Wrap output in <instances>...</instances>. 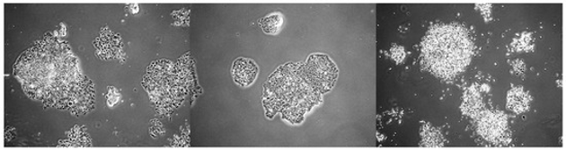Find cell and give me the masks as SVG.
<instances>
[{
    "label": "cell",
    "instance_id": "obj_1",
    "mask_svg": "<svg viewBox=\"0 0 566 150\" xmlns=\"http://www.w3.org/2000/svg\"><path fill=\"white\" fill-rule=\"evenodd\" d=\"M15 74L27 95L49 106L75 114L93 106L94 91L66 44L41 42L31 49L19 58Z\"/></svg>",
    "mask_w": 566,
    "mask_h": 150
},
{
    "label": "cell",
    "instance_id": "obj_2",
    "mask_svg": "<svg viewBox=\"0 0 566 150\" xmlns=\"http://www.w3.org/2000/svg\"><path fill=\"white\" fill-rule=\"evenodd\" d=\"M473 49V40L464 28L456 25L438 27L423 41L424 64L437 75H455L469 66Z\"/></svg>",
    "mask_w": 566,
    "mask_h": 150
},
{
    "label": "cell",
    "instance_id": "obj_3",
    "mask_svg": "<svg viewBox=\"0 0 566 150\" xmlns=\"http://www.w3.org/2000/svg\"><path fill=\"white\" fill-rule=\"evenodd\" d=\"M318 101L320 94L304 80L301 68L291 64L279 69L266 85L265 105L268 113L272 110L269 118L281 110L287 119L300 123L304 113Z\"/></svg>",
    "mask_w": 566,
    "mask_h": 150
},
{
    "label": "cell",
    "instance_id": "obj_4",
    "mask_svg": "<svg viewBox=\"0 0 566 150\" xmlns=\"http://www.w3.org/2000/svg\"><path fill=\"white\" fill-rule=\"evenodd\" d=\"M143 85L159 110L172 109L179 100L174 66L167 61L155 62L147 68Z\"/></svg>",
    "mask_w": 566,
    "mask_h": 150
},
{
    "label": "cell",
    "instance_id": "obj_5",
    "mask_svg": "<svg viewBox=\"0 0 566 150\" xmlns=\"http://www.w3.org/2000/svg\"><path fill=\"white\" fill-rule=\"evenodd\" d=\"M301 75L317 92L327 93L334 87L338 71L328 56L313 55L301 67Z\"/></svg>",
    "mask_w": 566,
    "mask_h": 150
},
{
    "label": "cell",
    "instance_id": "obj_6",
    "mask_svg": "<svg viewBox=\"0 0 566 150\" xmlns=\"http://www.w3.org/2000/svg\"><path fill=\"white\" fill-rule=\"evenodd\" d=\"M481 133L488 140L498 143L506 136V121L497 114H488L481 120Z\"/></svg>",
    "mask_w": 566,
    "mask_h": 150
},
{
    "label": "cell",
    "instance_id": "obj_7",
    "mask_svg": "<svg viewBox=\"0 0 566 150\" xmlns=\"http://www.w3.org/2000/svg\"><path fill=\"white\" fill-rule=\"evenodd\" d=\"M258 75V66L251 60L240 58L233 64V76L243 87L252 84Z\"/></svg>",
    "mask_w": 566,
    "mask_h": 150
},
{
    "label": "cell",
    "instance_id": "obj_8",
    "mask_svg": "<svg viewBox=\"0 0 566 150\" xmlns=\"http://www.w3.org/2000/svg\"><path fill=\"white\" fill-rule=\"evenodd\" d=\"M529 98L525 92L519 89L511 91L508 98V107L509 110L522 112L527 110Z\"/></svg>",
    "mask_w": 566,
    "mask_h": 150
},
{
    "label": "cell",
    "instance_id": "obj_9",
    "mask_svg": "<svg viewBox=\"0 0 566 150\" xmlns=\"http://www.w3.org/2000/svg\"><path fill=\"white\" fill-rule=\"evenodd\" d=\"M261 26L263 31L269 34L278 33L282 24V16L279 13H274V15L269 16L261 21Z\"/></svg>",
    "mask_w": 566,
    "mask_h": 150
}]
</instances>
